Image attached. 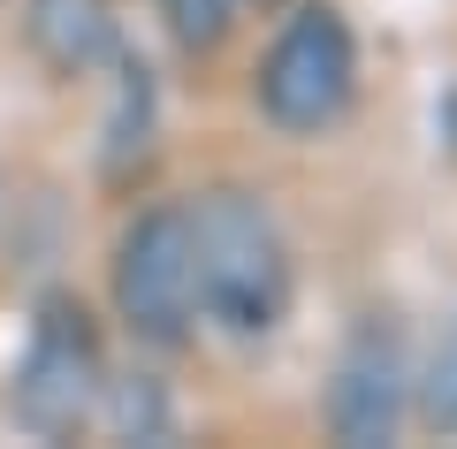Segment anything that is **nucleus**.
<instances>
[{
	"label": "nucleus",
	"instance_id": "f257e3e1",
	"mask_svg": "<svg viewBox=\"0 0 457 449\" xmlns=\"http://www.w3.org/2000/svg\"><path fill=\"white\" fill-rule=\"evenodd\" d=\"M198 312L228 336H275L290 312V244L252 191H206L191 206Z\"/></svg>",
	"mask_w": 457,
	"mask_h": 449
},
{
	"label": "nucleus",
	"instance_id": "20e7f679",
	"mask_svg": "<svg viewBox=\"0 0 457 449\" xmlns=\"http://www.w3.org/2000/svg\"><path fill=\"white\" fill-rule=\"evenodd\" d=\"M99 403V336L84 320V305L46 297L31 320V343L16 358V381H8V412L31 434H77Z\"/></svg>",
	"mask_w": 457,
	"mask_h": 449
},
{
	"label": "nucleus",
	"instance_id": "6e6552de",
	"mask_svg": "<svg viewBox=\"0 0 457 449\" xmlns=\"http://www.w3.org/2000/svg\"><path fill=\"white\" fill-rule=\"evenodd\" d=\"M161 16L183 54H213L228 38V23H237V0H161Z\"/></svg>",
	"mask_w": 457,
	"mask_h": 449
},
{
	"label": "nucleus",
	"instance_id": "423d86ee",
	"mask_svg": "<svg viewBox=\"0 0 457 449\" xmlns=\"http://www.w3.org/2000/svg\"><path fill=\"white\" fill-rule=\"evenodd\" d=\"M31 46L62 77H84L92 62L114 54V16L107 0H31Z\"/></svg>",
	"mask_w": 457,
	"mask_h": 449
},
{
	"label": "nucleus",
	"instance_id": "1a4fd4ad",
	"mask_svg": "<svg viewBox=\"0 0 457 449\" xmlns=\"http://www.w3.org/2000/svg\"><path fill=\"white\" fill-rule=\"evenodd\" d=\"M420 419H427V427H457V320H450V336L427 351V373H420Z\"/></svg>",
	"mask_w": 457,
	"mask_h": 449
},
{
	"label": "nucleus",
	"instance_id": "f03ea898",
	"mask_svg": "<svg viewBox=\"0 0 457 449\" xmlns=\"http://www.w3.org/2000/svg\"><path fill=\"white\" fill-rule=\"evenodd\" d=\"M114 312L137 343L176 351L198 320V259H191V206H153L114 244Z\"/></svg>",
	"mask_w": 457,
	"mask_h": 449
},
{
	"label": "nucleus",
	"instance_id": "7ed1b4c3",
	"mask_svg": "<svg viewBox=\"0 0 457 449\" xmlns=\"http://www.w3.org/2000/svg\"><path fill=\"white\" fill-rule=\"evenodd\" d=\"M351 84H359V46H351L343 16L336 8H297L260 62V114L290 137H312L351 107Z\"/></svg>",
	"mask_w": 457,
	"mask_h": 449
},
{
	"label": "nucleus",
	"instance_id": "39448f33",
	"mask_svg": "<svg viewBox=\"0 0 457 449\" xmlns=\"http://www.w3.org/2000/svg\"><path fill=\"white\" fill-rule=\"evenodd\" d=\"M396 419H404V351H396V336L381 320H366L359 336L343 343V358H336L328 427H336V442L374 449V442L396 434Z\"/></svg>",
	"mask_w": 457,
	"mask_h": 449
},
{
	"label": "nucleus",
	"instance_id": "0eeeda50",
	"mask_svg": "<svg viewBox=\"0 0 457 449\" xmlns=\"http://www.w3.org/2000/svg\"><path fill=\"white\" fill-rule=\"evenodd\" d=\"M130 153H153V77L145 62H122V92H114V122H107V168H130Z\"/></svg>",
	"mask_w": 457,
	"mask_h": 449
},
{
	"label": "nucleus",
	"instance_id": "9d476101",
	"mask_svg": "<svg viewBox=\"0 0 457 449\" xmlns=\"http://www.w3.org/2000/svg\"><path fill=\"white\" fill-rule=\"evenodd\" d=\"M114 427H122V434H145V442H153V434H168V403H161V388H122V403H114Z\"/></svg>",
	"mask_w": 457,
	"mask_h": 449
}]
</instances>
